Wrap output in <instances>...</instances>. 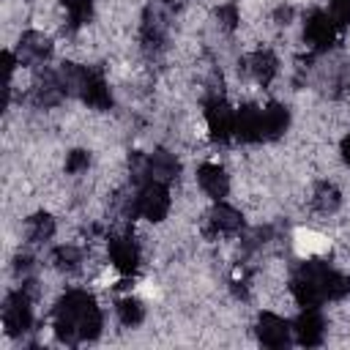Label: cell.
<instances>
[{"mask_svg":"<svg viewBox=\"0 0 350 350\" xmlns=\"http://www.w3.org/2000/svg\"><path fill=\"white\" fill-rule=\"evenodd\" d=\"M101 334V309L85 290L66 293L55 306V336L66 345H79Z\"/></svg>","mask_w":350,"mask_h":350,"instance_id":"obj_1","label":"cell"},{"mask_svg":"<svg viewBox=\"0 0 350 350\" xmlns=\"http://www.w3.org/2000/svg\"><path fill=\"white\" fill-rule=\"evenodd\" d=\"M290 290L301 306H320L323 301H339L350 293V279L325 262L306 260L290 276Z\"/></svg>","mask_w":350,"mask_h":350,"instance_id":"obj_2","label":"cell"},{"mask_svg":"<svg viewBox=\"0 0 350 350\" xmlns=\"http://www.w3.org/2000/svg\"><path fill=\"white\" fill-rule=\"evenodd\" d=\"M33 284H36L33 279H22V287L5 295V304H3V325H5V331L11 336L27 334L30 325H33V306H30L33 304V295H36Z\"/></svg>","mask_w":350,"mask_h":350,"instance_id":"obj_3","label":"cell"},{"mask_svg":"<svg viewBox=\"0 0 350 350\" xmlns=\"http://www.w3.org/2000/svg\"><path fill=\"white\" fill-rule=\"evenodd\" d=\"M137 211L148 221H161L170 213V191H167V183L148 180V183L137 186Z\"/></svg>","mask_w":350,"mask_h":350,"instance_id":"obj_4","label":"cell"},{"mask_svg":"<svg viewBox=\"0 0 350 350\" xmlns=\"http://www.w3.org/2000/svg\"><path fill=\"white\" fill-rule=\"evenodd\" d=\"M336 38V25L328 16V11H312L304 22V41L312 52H328Z\"/></svg>","mask_w":350,"mask_h":350,"instance_id":"obj_5","label":"cell"},{"mask_svg":"<svg viewBox=\"0 0 350 350\" xmlns=\"http://www.w3.org/2000/svg\"><path fill=\"white\" fill-rule=\"evenodd\" d=\"M49 55H52V44L38 30L22 33V38L16 44V52H14V57H16L19 66H41V63L49 60Z\"/></svg>","mask_w":350,"mask_h":350,"instance_id":"obj_6","label":"cell"},{"mask_svg":"<svg viewBox=\"0 0 350 350\" xmlns=\"http://www.w3.org/2000/svg\"><path fill=\"white\" fill-rule=\"evenodd\" d=\"M205 120L213 139H227L235 134V109H230V104L221 96L205 101Z\"/></svg>","mask_w":350,"mask_h":350,"instance_id":"obj_7","label":"cell"},{"mask_svg":"<svg viewBox=\"0 0 350 350\" xmlns=\"http://www.w3.org/2000/svg\"><path fill=\"white\" fill-rule=\"evenodd\" d=\"M293 334H295V342L304 345V347H314V345L323 342V336H325V320L317 312V306H304V312L293 323Z\"/></svg>","mask_w":350,"mask_h":350,"instance_id":"obj_8","label":"cell"},{"mask_svg":"<svg viewBox=\"0 0 350 350\" xmlns=\"http://www.w3.org/2000/svg\"><path fill=\"white\" fill-rule=\"evenodd\" d=\"M254 334H257L260 345H265V347H284V345H290L293 325L287 320H282L279 314H273V312H262L257 317Z\"/></svg>","mask_w":350,"mask_h":350,"instance_id":"obj_9","label":"cell"},{"mask_svg":"<svg viewBox=\"0 0 350 350\" xmlns=\"http://www.w3.org/2000/svg\"><path fill=\"white\" fill-rule=\"evenodd\" d=\"M107 249H109L112 265L120 273L129 276V273L137 271V265H139V246H137V241L131 235H112L109 243H107Z\"/></svg>","mask_w":350,"mask_h":350,"instance_id":"obj_10","label":"cell"},{"mask_svg":"<svg viewBox=\"0 0 350 350\" xmlns=\"http://www.w3.org/2000/svg\"><path fill=\"white\" fill-rule=\"evenodd\" d=\"M79 98L93 107V109H107L112 107V93H109V85L104 79V74L98 68H88V77H85V85H82V93Z\"/></svg>","mask_w":350,"mask_h":350,"instance_id":"obj_11","label":"cell"},{"mask_svg":"<svg viewBox=\"0 0 350 350\" xmlns=\"http://www.w3.org/2000/svg\"><path fill=\"white\" fill-rule=\"evenodd\" d=\"M241 227H243V216L232 205H227V202L219 200L211 208V213H208V232L211 235H232Z\"/></svg>","mask_w":350,"mask_h":350,"instance_id":"obj_12","label":"cell"},{"mask_svg":"<svg viewBox=\"0 0 350 350\" xmlns=\"http://www.w3.org/2000/svg\"><path fill=\"white\" fill-rule=\"evenodd\" d=\"M63 98H66V90H63L60 79H57V71H44V74L36 77V82H33V101L38 107H55Z\"/></svg>","mask_w":350,"mask_h":350,"instance_id":"obj_13","label":"cell"},{"mask_svg":"<svg viewBox=\"0 0 350 350\" xmlns=\"http://www.w3.org/2000/svg\"><path fill=\"white\" fill-rule=\"evenodd\" d=\"M235 137L241 142H257L262 139V109L260 107H241L235 112Z\"/></svg>","mask_w":350,"mask_h":350,"instance_id":"obj_14","label":"cell"},{"mask_svg":"<svg viewBox=\"0 0 350 350\" xmlns=\"http://www.w3.org/2000/svg\"><path fill=\"white\" fill-rule=\"evenodd\" d=\"M197 183H200V189H202L208 197H213L216 202L224 200L227 191H230V178H227V172H224L219 164H202V167L197 170Z\"/></svg>","mask_w":350,"mask_h":350,"instance_id":"obj_15","label":"cell"},{"mask_svg":"<svg viewBox=\"0 0 350 350\" xmlns=\"http://www.w3.org/2000/svg\"><path fill=\"white\" fill-rule=\"evenodd\" d=\"M148 170H150V180L170 183V180L178 178L180 164H178L175 153H170V150H153V153L148 156Z\"/></svg>","mask_w":350,"mask_h":350,"instance_id":"obj_16","label":"cell"},{"mask_svg":"<svg viewBox=\"0 0 350 350\" xmlns=\"http://www.w3.org/2000/svg\"><path fill=\"white\" fill-rule=\"evenodd\" d=\"M164 30H167V22L161 16L159 8H148L145 11V19H142V44L145 49H161L164 46Z\"/></svg>","mask_w":350,"mask_h":350,"instance_id":"obj_17","label":"cell"},{"mask_svg":"<svg viewBox=\"0 0 350 350\" xmlns=\"http://www.w3.org/2000/svg\"><path fill=\"white\" fill-rule=\"evenodd\" d=\"M290 126V112L282 104H268L262 109V139H276L287 131Z\"/></svg>","mask_w":350,"mask_h":350,"instance_id":"obj_18","label":"cell"},{"mask_svg":"<svg viewBox=\"0 0 350 350\" xmlns=\"http://www.w3.org/2000/svg\"><path fill=\"white\" fill-rule=\"evenodd\" d=\"M246 66H249V74L260 82V85H268L273 77H276V57L268 52V49H257L254 55L246 57Z\"/></svg>","mask_w":350,"mask_h":350,"instance_id":"obj_19","label":"cell"},{"mask_svg":"<svg viewBox=\"0 0 350 350\" xmlns=\"http://www.w3.org/2000/svg\"><path fill=\"white\" fill-rule=\"evenodd\" d=\"M85 77H88L85 66H77V63H60L57 66V79H60L66 96H79L82 85H85Z\"/></svg>","mask_w":350,"mask_h":350,"instance_id":"obj_20","label":"cell"},{"mask_svg":"<svg viewBox=\"0 0 350 350\" xmlns=\"http://www.w3.org/2000/svg\"><path fill=\"white\" fill-rule=\"evenodd\" d=\"M25 235L30 243H44L55 235V219L49 213H36L25 221Z\"/></svg>","mask_w":350,"mask_h":350,"instance_id":"obj_21","label":"cell"},{"mask_svg":"<svg viewBox=\"0 0 350 350\" xmlns=\"http://www.w3.org/2000/svg\"><path fill=\"white\" fill-rule=\"evenodd\" d=\"M339 202H342V197H339L334 183H325V180L317 183V189L312 194V205H314L317 213H334L339 208Z\"/></svg>","mask_w":350,"mask_h":350,"instance_id":"obj_22","label":"cell"},{"mask_svg":"<svg viewBox=\"0 0 350 350\" xmlns=\"http://www.w3.org/2000/svg\"><path fill=\"white\" fill-rule=\"evenodd\" d=\"M52 265L57 268V271H66V273H71V271H77L79 265H82V252L77 249V246H71V243H63V246H55L52 249Z\"/></svg>","mask_w":350,"mask_h":350,"instance_id":"obj_23","label":"cell"},{"mask_svg":"<svg viewBox=\"0 0 350 350\" xmlns=\"http://www.w3.org/2000/svg\"><path fill=\"white\" fill-rule=\"evenodd\" d=\"M118 317L123 325H139L145 320V306L139 298H123L118 304Z\"/></svg>","mask_w":350,"mask_h":350,"instance_id":"obj_24","label":"cell"},{"mask_svg":"<svg viewBox=\"0 0 350 350\" xmlns=\"http://www.w3.org/2000/svg\"><path fill=\"white\" fill-rule=\"evenodd\" d=\"M71 27H82L93 14V0H63Z\"/></svg>","mask_w":350,"mask_h":350,"instance_id":"obj_25","label":"cell"},{"mask_svg":"<svg viewBox=\"0 0 350 350\" xmlns=\"http://www.w3.org/2000/svg\"><path fill=\"white\" fill-rule=\"evenodd\" d=\"M328 16L334 19L336 27H347L350 25V0H331Z\"/></svg>","mask_w":350,"mask_h":350,"instance_id":"obj_26","label":"cell"},{"mask_svg":"<svg viewBox=\"0 0 350 350\" xmlns=\"http://www.w3.org/2000/svg\"><path fill=\"white\" fill-rule=\"evenodd\" d=\"M88 164H90V153L88 150H71L68 159H66V172L68 175H79V172L88 170Z\"/></svg>","mask_w":350,"mask_h":350,"instance_id":"obj_27","label":"cell"},{"mask_svg":"<svg viewBox=\"0 0 350 350\" xmlns=\"http://www.w3.org/2000/svg\"><path fill=\"white\" fill-rule=\"evenodd\" d=\"M216 19H219V25H221L224 30H232V27L238 25V5H235V3L219 5V11H216Z\"/></svg>","mask_w":350,"mask_h":350,"instance_id":"obj_28","label":"cell"},{"mask_svg":"<svg viewBox=\"0 0 350 350\" xmlns=\"http://www.w3.org/2000/svg\"><path fill=\"white\" fill-rule=\"evenodd\" d=\"M14 268H16V273H19L22 279H27V276L36 271V262H33V257H27V254H19Z\"/></svg>","mask_w":350,"mask_h":350,"instance_id":"obj_29","label":"cell"},{"mask_svg":"<svg viewBox=\"0 0 350 350\" xmlns=\"http://www.w3.org/2000/svg\"><path fill=\"white\" fill-rule=\"evenodd\" d=\"M290 16H293V8H290V5L276 8V22H279V25H287V22H290Z\"/></svg>","mask_w":350,"mask_h":350,"instance_id":"obj_30","label":"cell"},{"mask_svg":"<svg viewBox=\"0 0 350 350\" xmlns=\"http://www.w3.org/2000/svg\"><path fill=\"white\" fill-rule=\"evenodd\" d=\"M342 159H345V161L350 164V134H347V137L342 139Z\"/></svg>","mask_w":350,"mask_h":350,"instance_id":"obj_31","label":"cell"}]
</instances>
